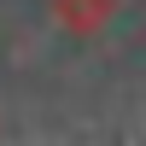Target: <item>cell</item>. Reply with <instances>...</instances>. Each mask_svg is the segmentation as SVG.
I'll use <instances>...</instances> for the list:
<instances>
[{
    "mask_svg": "<svg viewBox=\"0 0 146 146\" xmlns=\"http://www.w3.org/2000/svg\"><path fill=\"white\" fill-rule=\"evenodd\" d=\"M111 12H117V0H53V18L64 23L70 35H94V29H105V23H111Z\"/></svg>",
    "mask_w": 146,
    "mask_h": 146,
    "instance_id": "1",
    "label": "cell"
}]
</instances>
